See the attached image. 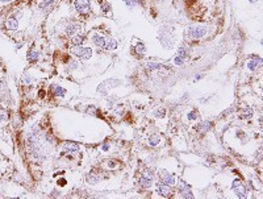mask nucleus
Instances as JSON below:
<instances>
[{"mask_svg": "<svg viewBox=\"0 0 263 199\" xmlns=\"http://www.w3.org/2000/svg\"><path fill=\"white\" fill-rule=\"evenodd\" d=\"M261 62H262V59H261V58H258V57H257V58H254L253 61H250V62H249V69H250V70H255V69H257V66H259V65H261Z\"/></svg>", "mask_w": 263, "mask_h": 199, "instance_id": "obj_14", "label": "nucleus"}, {"mask_svg": "<svg viewBox=\"0 0 263 199\" xmlns=\"http://www.w3.org/2000/svg\"><path fill=\"white\" fill-rule=\"evenodd\" d=\"M5 26L8 30H16L19 28V20L15 17V16H9L5 20Z\"/></svg>", "mask_w": 263, "mask_h": 199, "instance_id": "obj_5", "label": "nucleus"}, {"mask_svg": "<svg viewBox=\"0 0 263 199\" xmlns=\"http://www.w3.org/2000/svg\"><path fill=\"white\" fill-rule=\"evenodd\" d=\"M125 3H126V5L128 7L133 8V7H135L138 4V0H125Z\"/></svg>", "mask_w": 263, "mask_h": 199, "instance_id": "obj_24", "label": "nucleus"}, {"mask_svg": "<svg viewBox=\"0 0 263 199\" xmlns=\"http://www.w3.org/2000/svg\"><path fill=\"white\" fill-rule=\"evenodd\" d=\"M210 127H212V123L210 121H203L200 125H199V129H200V132L201 133H205L207 131H208Z\"/></svg>", "mask_w": 263, "mask_h": 199, "instance_id": "obj_15", "label": "nucleus"}, {"mask_svg": "<svg viewBox=\"0 0 263 199\" xmlns=\"http://www.w3.org/2000/svg\"><path fill=\"white\" fill-rule=\"evenodd\" d=\"M232 189L234 190V193L237 194L238 198H246V189L242 185V182L240 180H234L232 183Z\"/></svg>", "mask_w": 263, "mask_h": 199, "instance_id": "obj_3", "label": "nucleus"}, {"mask_svg": "<svg viewBox=\"0 0 263 199\" xmlns=\"http://www.w3.org/2000/svg\"><path fill=\"white\" fill-rule=\"evenodd\" d=\"M139 183H141V186L142 187H145V189H147V187H150V185H151V181H150V178H141V181H139Z\"/></svg>", "mask_w": 263, "mask_h": 199, "instance_id": "obj_19", "label": "nucleus"}, {"mask_svg": "<svg viewBox=\"0 0 263 199\" xmlns=\"http://www.w3.org/2000/svg\"><path fill=\"white\" fill-rule=\"evenodd\" d=\"M78 30H79L78 24H70V25L66 28V34L67 36H74V34L78 33Z\"/></svg>", "mask_w": 263, "mask_h": 199, "instance_id": "obj_11", "label": "nucleus"}, {"mask_svg": "<svg viewBox=\"0 0 263 199\" xmlns=\"http://www.w3.org/2000/svg\"><path fill=\"white\" fill-rule=\"evenodd\" d=\"M58 183H59V185H63V186H65V185H66V181H65V180H59V182H58Z\"/></svg>", "mask_w": 263, "mask_h": 199, "instance_id": "obj_32", "label": "nucleus"}, {"mask_svg": "<svg viewBox=\"0 0 263 199\" xmlns=\"http://www.w3.org/2000/svg\"><path fill=\"white\" fill-rule=\"evenodd\" d=\"M108 165L111 166V168H113V166H114V162H112V161H111V162H109V164H108Z\"/></svg>", "mask_w": 263, "mask_h": 199, "instance_id": "obj_34", "label": "nucleus"}, {"mask_svg": "<svg viewBox=\"0 0 263 199\" xmlns=\"http://www.w3.org/2000/svg\"><path fill=\"white\" fill-rule=\"evenodd\" d=\"M73 53L78 57H82V58H90L92 55V50L90 47H83V46H77L73 49Z\"/></svg>", "mask_w": 263, "mask_h": 199, "instance_id": "obj_4", "label": "nucleus"}, {"mask_svg": "<svg viewBox=\"0 0 263 199\" xmlns=\"http://www.w3.org/2000/svg\"><path fill=\"white\" fill-rule=\"evenodd\" d=\"M184 59L186 58H182V57H179V55H176V58H175V65H178V66H180V65H183V62H184Z\"/></svg>", "mask_w": 263, "mask_h": 199, "instance_id": "obj_25", "label": "nucleus"}, {"mask_svg": "<svg viewBox=\"0 0 263 199\" xmlns=\"http://www.w3.org/2000/svg\"><path fill=\"white\" fill-rule=\"evenodd\" d=\"M108 148H109V144H104V145H103V150H108Z\"/></svg>", "mask_w": 263, "mask_h": 199, "instance_id": "obj_31", "label": "nucleus"}, {"mask_svg": "<svg viewBox=\"0 0 263 199\" xmlns=\"http://www.w3.org/2000/svg\"><path fill=\"white\" fill-rule=\"evenodd\" d=\"M0 87H2V83H0Z\"/></svg>", "mask_w": 263, "mask_h": 199, "instance_id": "obj_35", "label": "nucleus"}, {"mask_svg": "<svg viewBox=\"0 0 263 199\" xmlns=\"http://www.w3.org/2000/svg\"><path fill=\"white\" fill-rule=\"evenodd\" d=\"M38 58H39V54L36 50H32V51H29V54H28V59L32 62H36Z\"/></svg>", "mask_w": 263, "mask_h": 199, "instance_id": "obj_17", "label": "nucleus"}, {"mask_svg": "<svg viewBox=\"0 0 263 199\" xmlns=\"http://www.w3.org/2000/svg\"><path fill=\"white\" fill-rule=\"evenodd\" d=\"M78 149H79V146L77 144H74V142H65L62 145V150L65 153H77Z\"/></svg>", "mask_w": 263, "mask_h": 199, "instance_id": "obj_6", "label": "nucleus"}, {"mask_svg": "<svg viewBox=\"0 0 263 199\" xmlns=\"http://www.w3.org/2000/svg\"><path fill=\"white\" fill-rule=\"evenodd\" d=\"M116 47H117V41H114V40H109V41H107L105 45H104V49H107V50H113V49H116Z\"/></svg>", "mask_w": 263, "mask_h": 199, "instance_id": "obj_16", "label": "nucleus"}, {"mask_svg": "<svg viewBox=\"0 0 263 199\" xmlns=\"http://www.w3.org/2000/svg\"><path fill=\"white\" fill-rule=\"evenodd\" d=\"M250 115H251V111H250V110H248V111H246V112L241 113V117H242V119H248V117L250 116Z\"/></svg>", "mask_w": 263, "mask_h": 199, "instance_id": "obj_26", "label": "nucleus"}, {"mask_svg": "<svg viewBox=\"0 0 263 199\" xmlns=\"http://www.w3.org/2000/svg\"><path fill=\"white\" fill-rule=\"evenodd\" d=\"M187 37L192 38V40H197L204 37L207 33V28L204 25H192L190 28H187Z\"/></svg>", "mask_w": 263, "mask_h": 199, "instance_id": "obj_1", "label": "nucleus"}, {"mask_svg": "<svg viewBox=\"0 0 263 199\" xmlns=\"http://www.w3.org/2000/svg\"><path fill=\"white\" fill-rule=\"evenodd\" d=\"M39 96H41V98L45 96V91H39Z\"/></svg>", "mask_w": 263, "mask_h": 199, "instance_id": "obj_33", "label": "nucleus"}, {"mask_svg": "<svg viewBox=\"0 0 263 199\" xmlns=\"http://www.w3.org/2000/svg\"><path fill=\"white\" fill-rule=\"evenodd\" d=\"M92 42H94V44H95V45H96V46L104 47L105 42H107V40H105V37H103V36L97 34V33H95V34L92 36Z\"/></svg>", "mask_w": 263, "mask_h": 199, "instance_id": "obj_7", "label": "nucleus"}, {"mask_svg": "<svg viewBox=\"0 0 263 199\" xmlns=\"http://www.w3.org/2000/svg\"><path fill=\"white\" fill-rule=\"evenodd\" d=\"M157 191H158V194H161V195H163V197H169L171 190L169 187V185H158L157 186Z\"/></svg>", "mask_w": 263, "mask_h": 199, "instance_id": "obj_9", "label": "nucleus"}, {"mask_svg": "<svg viewBox=\"0 0 263 199\" xmlns=\"http://www.w3.org/2000/svg\"><path fill=\"white\" fill-rule=\"evenodd\" d=\"M74 7L79 13L82 15H86V13H90L91 11V5H90V2L88 0H75L74 2Z\"/></svg>", "mask_w": 263, "mask_h": 199, "instance_id": "obj_2", "label": "nucleus"}, {"mask_svg": "<svg viewBox=\"0 0 263 199\" xmlns=\"http://www.w3.org/2000/svg\"><path fill=\"white\" fill-rule=\"evenodd\" d=\"M158 142H159V136H151V137L149 138V144H150L151 146L158 145Z\"/></svg>", "mask_w": 263, "mask_h": 199, "instance_id": "obj_22", "label": "nucleus"}, {"mask_svg": "<svg viewBox=\"0 0 263 199\" xmlns=\"http://www.w3.org/2000/svg\"><path fill=\"white\" fill-rule=\"evenodd\" d=\"M70 67H71V69H77V62H73V61H71V62H70Z\"/></svg>", "mask_w": 263, "mask_h": 199, "instance_id": "obj_30", "label": "nucleus"}, {"mask_svg": "<svg viewBox=\"0 0 263 199\" xmlns=\"http://www.w3.org/2000/svg\"><path fill=\"white\" fill-rule=\"evenodd\" d=\"M178 55H179V57H182V58H186L187 57V49H186L184 46H182L180 49L178 50Z\"/></svg>", "mask_w": 263, "mask_h": 199, "instance_id": "obj_23", "label": "nucleus"}, {"mask_svg": "<svg viewBox=\"0 0 263 199\" xmlns=\"http://www.w3.org/2000/svg\"><path fill=\"white\" fill-rule=\"evenodd\" d=\"M180 193L183 194V197H186V198H192L193 195H192V193H191V190H190V187L187 186L186 183H180Z\"/></svg>", "mask_w": 263, "mask_h": 199, "instance_id": "obj_12", "label": "nucleus"}, {"mask_svg": "<svg viewBox=\"0 0 263 199\" xmlns=\"http://www.w3.org/2000/svg\"><path fill=\"white\" fill-rule=\"evenodd\" d=\"M13 0H0V5H7V4L12 3Z\"/></svg>", "mask_w": 263, "mask_h": 199, "instance_id": "obj_28", "label": "nucleus"}, {"mask_svg": "<svg viewBox=\"0 0 263 199\" xmlns=\"http://www.w3.org/2000/svg\"><path fill=\"white\" fill-rule=\"evenodd\" d=\"M83 41H84V37L80 36V34H74L73 38H71V44L75 45V46H80L83 44Z\"/></svg>", "mask_w": 263, "mask_h": 199, "instance_id": "obj_13", "label": "nucleus"}, {"mask_svg": "<svg viewBox=\"0 0 263 199\" xmlns=\"http://www.w3.org/2000/svg\"><path fill=\"white\" fill-rule=\"evenodd\" d=\"M162 182L165 185H174L175 183V177L171 176V174H169V173L163 172L162 173Z\"/></svg>", "mask_w": 263, "mask_h": 199, "instance_id": "obj_8", "label": "nucleus"}, {"mask_svg": "<svg viewBox=\"0 0 263 199\" xmlns=\"http://www.w3.org/2000/svg\"><path fill=\"white\" fill-rule=\"evenodd\" d=\"M53 3H54V0H43V2L39 4V8H41V9H47L50 5H53Z\"/></svg>", "mask_w": 263, "mask_h": 199, "instance_id": "obj_18", "label": "nucleus"}, {"mask_svg": "<svg viewBox=\"0 0 263 199\" xmlns=\"http://www.w3.org/2000/svg\"><path fill=\"white\" fill-rule=\"evenodd\" d=\"M5 119H7V113L4 112V111H0V120L3 121V120H5Z\"/></svg>", "mask_w": 263, "mask_h": 199, "instance_id": "obj_27", "label": "nucleus"}, {"mask_svg": "<svg viewBox=\"0 0 263 199\" xmlns=\"http://www.w3.org/2000/svg\"><path fill=\"white\" fill-rule=\"evenodd\" d=\"M146 67L149 70H157V69L161 67V65H159V63H155V62H147L146 63Z\"/></svg>", "mask_w": 263, "mask_h": 199, "instance_id": "obj_20", "label": "nucleus"}, {"mask_svg": "<svg viewBox=\"0 0 263 199\" xmlns=\"http://www.w3.org/2000/svg\"><path fill=\"white\" fill-rule=\"evenodd\" d=\"M135 50H137V54H143L145 53V45L142 42H138L135 46Z\"/></svg>", "mask_w": 263, "mask_h": 199, "instance_id": "obj_21", "label": "nucleus"}, {"mask_svg": "<svg viewBox=\"0 0 263 199\" xmlns=\"http://www.w3.org/2000/svg\"><path fill=\"white\" fill-rule=\"evenodd\" d=\"M195 116H196V111H192L191 113H188V117L191 119V120H193L195 119Z\"/></svg>", "mask_w": 263, "mask_h": 199, "instance_id": "obj_29", "label": "nucleus"}, {"mask_svg": "<svg viewBox=\"0 0 263 199\" xmlns=\"http://www.w3.org/2000/svg\"><path fill=\"white\" fill-rule=\"evenodd\" d=\"M51 93H53L54 96H59V98L65 96V90H63L61 86H57V85L51 86Z\"/></svg>", "mask_w": 263, "mask_h": 199, "instance_id": "obj_10", "label": "nucleus"}]
</instances>
